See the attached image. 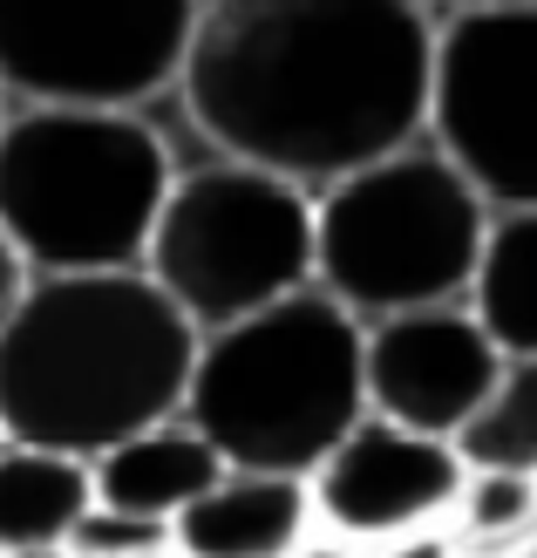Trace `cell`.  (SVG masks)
I'll use <instances>...</instances> for the list:
<instances>
[{
    "mask_svg": "<svg viewBox=\"0 0 537 558\" xmlns=\"http://www.w3.org/2000/svg\"><path fill=\"white\" fill-rule=\"evenodd\" d=\"M27 279H35V272H27L21 253H14L8 239H0V327L14 320V306H21V293H27Z\"/></svg>",
    "mask_w": 537,
    "mask_h": 558,
    "instance_id": "cell-19",
    "label": "cell"
},
{
    "mask_svg": "<svg viewBox=\"0 0 537 558\" xmlns=\"http://www.w3.org/2000/svg\"><path fill=\"white\" fill-rule=\"evenodd\" d=\"M429 54L422 0H197L171 96L211 157L327 191L422 136Z\"/></svg>",
    "mask_w": 537,
    "mask_h": 558,
    "instance_id": "cell-1",
    "label": "cell"
},
{
    "mask_svg": "<svg viewBox=\"0 0 537 558\" xmlns=\"http://www.w3.org/2000/svg\"><path fill=\"white\" fill-rule=\"evenodd\" d=\"M144 279L197 333L314 287V191L211 150L178 163L144 245Z\"/></svg>",
    "mask_w": 537,
    "mask_h": 558,
    "instance_id": "cell-6",
    "label": "cell"
},
{
    "mask_svg": "<svg viewBox=\"0 0 537 558\" xmlns=\"http://www.w3.org/2000/svg\"><path fill=\"white\" fill-rule=\"evenodd\" d=\"M422 136L490 211L537 205V0H476L436 14Z\"/></svg>",
    "mask_w": 537,
    "mask_h": 558,
    "instance_id": "cell-7",
    "label": "cell"
},
{
    "mask_svg": "<svg viewBox=\"0 0 537 558\" xmlns=\"http://www.w3.org/2000/svg\"><path fill=\"white\" fill-rule=\"evenodd\" d=\"M8 558H69L62 545H54V551H8Z\"/></svg>",
    "mask_w": 537,
    "mask_h": 558,
    "instance_id": "cell-22",
    "label": "cell"
},
{
    "mask_svg": "<svg viewBox=\"0 0 537 558\" xmlns=\"http://www.w3.org/2000/svg\"><path fill=\"white\" fill-rule=\"evenodd\" d=\"M197 327L144 266L27 279L0 327V442L102 457L109 442L184 409Z\"/></svg>",
    "mask_w": 537,
    "mask_h": 558,
    "instance_id": "cell-2",
    "label": "cell"
},
{
    "mask_svg": "<svg viewBox=\"0 0 537 558\" xmlns=\"http://www.w3.org/2000/svg\"><path fill=\"white\" fill-rule=\"evenodd\" d=\"M429 14H449V8H476V0H422Z\"/></svg>",
    "mask_w": 537,
    "mask_h": 558,
    "instance_id": "cell-21",
    "label": "cell"
},
{
    "mask_svg": "<svg viewBox=\"0 0 537 558\" xmlns=\"http://www.w3.org/2000/svg\"><path fill=\"white\" fill-rule=\"evenodd\" d=\"M524 558H537V532H530V545H524Z\"/></svg>",
    "mask_w": 537,
    "mask_h": 558,
    "instance_id": "cell-24",
    "label": "cell"
},
{
    "mask_svg": "<svg viewBox=\"0 0 537 558\" xmlns=\"http://www.w3.org/2000/svg\"><path fill=\"white\" fill-rule=\"evenodd\" d=\"M497 375L503 354L463 300L408 306V314L361 327V396L367 415H381V423L456 442L476 423V409L490 402Z\"/></svg>",
    "mask_w": 537,
    "mask_h": 558,
    "instance_id": "cell-10",
    "label": "cell"
},
{
    "mask_svg": "<svg viewBox=\"0 0 537 558\" xmlns=\"http://www.w3.org/2000/svg\"><path fill=\"white\" fill-rule=\"evenodd\" d=\"M314 532L306 477L218 470L211 490L171 518V558H293Z\"/></svg>",
    "mask_w": 537,
    "mask_h": 558,
    "instance_id": "cell-11",
    "label": "cell"
},
{
    "mask_svg": "<svg viewBox=\"0 0 537 558\" xmlns=\"http://www.w3.org/2000/svg\"><path fill=\"white\" fill-rule=\"evenodd\" d=\"M456 551H524L537 532V477L530 470H490L469 463V477L456 490V511L442 524Z\"/></svg>",
    "mask_w": 537,
    "mask_h": 558,
    "instance_id": "cell-15",
    "label": "cell"
},
{
    "mask_svg": "<svg viewBox=\"0 0 537 558\" xmlns=\"http://www.w3.org/2000/svg\"><path fill=\"white\" fill-rule=\"evenodd\" d=\"M463 477H469V463L456 442L381 423V415H361L306 470V497H314V524L327 538H341L354 551H381L394 538L449 524Z\"/></svg>",
    "mask_w": 537,
    "mask_h": 558,
    "instance_id": "cell-9",
    "label": "cell"
},
{
    "mask_svg": "<svg viewBox=\"0 0 537 558\" xmlns=\"http://www.w3.org/2000/svg\"><path fill=\"white\" fill-rule=\"evenodd\" d=\"M463 306L497 341V354H537V205L490 211L484 245H476Z\"/></svg>",
    "mask_w": 537,
    "mask_h": 558,
    "instance_id": "cell-13",
    "label": "cell"
},
{
    "mask_svg": "<svg viewBox=\"0 0 537 558\" xmlns=\"http://www.w3.org/2000/svg\"><path fill=\"white\" fill-rule=\"evenodd\" d=\"M96 505L89 463L54 457L35 442H0V558L69 545L75 518Z\"/></svg>",
    "mask_w": 537,
    "mask_h": 558,
    "instance_id": "cell-14",
    "label": "cell"
},
{
    "mask_svg": "<svg viewBox=\"0 0 537 558\" xmlns=\"http://www.w3.org/2000/svg\"><path fill=\"white\" fill-rule=\"evenodd\" d=\"M197 0H0V102L157 109Z\"/></svg>",
    "mask_w": 537,
    "mask_h": 558,
    "instance_id": "cell-8",
    "label": "cell"
},
{
    "mask_svg": "<svg viewBox=\"0 0 537 558\" xmlns=\"http://www.w3.org/2000/svg\"><path fill=\"white\" fill-rule=\"evenodd\" d=\"M490 205L429 136L314 191V287L347 314L388 320L463 300Z\"/></svg>",
    "mask_w": 537,
    "mask_h": 558,
    "instance_id": "cell-5",
    "label": "cell"
},
{
    "mask_svg": "<svg viewBox=\"0 0 537 558\" xmlns=\"http://www.w3.org/2000/svg\"><path fill=\"white\" fill-rule=\"evenodd\" d=\"M178 415L224 470L306 477L367 415L361 320L320 287H300L232 327L197 333Z\"/></svg>",
    "mask_w": 537,
    "mask_h": 558,
    "instance_id": "cell-4",
    "label": "cell"
},
{
    "mask_svg": "<svg viewBox=\"0 0 537 558\" xmlns=\"http://www.w3.org/2000/svg\"><path fill=\"white\" fill-rule=\"evenodd\" d=\"M178 150L157 109H0V239L35 279L144 266Z\"/></svg>",
    "mask_w": 537,
    "mask_h": 558,
    "instance_id": "cell-3",
    "label": "cell"
},
{
    "mask_svg": "<svg viewBox=\"0 0 537 558\" xmlns=\"http://www.w3.org/2000/svg\"><path fill=\"white\" fill-rule=\"evenodd\" d=\"M62 551H69V558H171V524L109 511V505H89V511L75 518V532H69Z\"/></svg>",
    "mask_w": 537,
    "mask_h": 558,
    "instance_id": "cell-17",
    "label": "cell"
},
{
    "mask_svg": "<svg viewBox=\"0 0 537 558\" xmlns=\"http://www.w3.org/2000/svg\"><path fill=\"white\" fill-rule=\"evenodd\" d=\"M218 450L197 436L184 415H163V423L136 429L123 442H109L102 457H89V490L96 505L109 511H130V518H157L171 524L191 497H205L218 477Z\"/></svg>",
    "mask_w": 537,
    "mask_h": 558,
    "instance_id": "cell-12",
    "label": "cell"
},
{
    "mask_svg": "<svg viewBox=\"0 0 537 558\" xmlns=\"http://www.w3.org/2000/svg\"><path fill=\"white\" fill-rule=\"evenodd\" d=\"M293 558H367V551H354V545H341V538H327V532H314Z\"/></svg>",
    "mask_w": 537,
    "mask_h": 558,
    "instance_id": "cell-20",
    "label": "cell"
},
{
    "mask_svg": "<svg viewBox=\"0 0 537 558\" xmlns=\"http://www.w3.org/2000/svg\"><path fill=\"white\" fill-rule=\"evenodd\" d=\"M463 463L490 470H530L537 477V354H511L490 388V402L476 409V423L456 436Z\"/></svg>",
    "mask_w": 537,
    "mask_h": 558,
    "instance_id": "cell-16",
    "label": "cell"
},
{
    "mask_svg": "<svg viewBox=\"0 0 537 558\" xmlns=\"http://www.w3.org/2000/svg\"><path fill=\"white\" fill-rule=\"evenodd\" d=\"M463 558H524V551H463Z\"/></svg>",
    "mask_w": 537,
    "mask_h": 558,
    "instance_id": "cell-23",
    "label": "cell"
},
{
    "mask_svg": "<svg viewBox=\"0 0 537 558\" xmlns=\"http://www.w3.org/2000/svg\"><path fill=\"white\" fill-rule=\"evenodd\" d=\"M0 109H8V102H0Z\"/></svg>",
    "mask_w": 537,
    "mask_h": 558,
    "instance_id": "cell-25",
    "label": "cell"
},
{
    "mask_svg": "<svg viewBox=\"0 0 537 558\" xmlns=\"http://www.w3.org/2000/svg\"><path fill=\"white\" fill-rule=\"evenodd\" d=\"M367 558H463V551H456V538H449V532H442V524H436V532H415V538H394V545H381V551H367Z\"/></svg>",
    "mask_w": 537,
    "mask_h": 558,
    "instance_id": "cell-18",
    "label": "cell"
}]
</instances>
